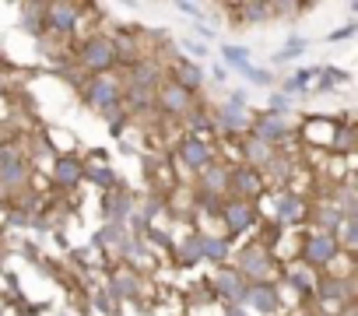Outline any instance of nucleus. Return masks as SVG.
Instances as JSON below:
<instances>
[{"label": "nucleus", "instance_id": "obj_20", "mask_svg": "<svg viewBox=\"0 0 358 316\" xmlns=\"http://www.w3.org/2000/svg\"><path fill=\"white\" fill-rule=\"evenodd\" d=\"M302 211H306V204H302L299 194L278 190V197H274V218H278V225H292V222H299Z\"/></svg>", "mask_w": 358, "mask_h": 316}, {"label": "nucleus", "instance_id": "obj_40", "mask_svg": "<svg viewBox=\"0 0 358 316\" xmlns=\"http://www.w3.org/2000/svg\"><path fill=\"white\" fill-rule=\"evenodd\" d=\"M292 102H295V99H288V95L274 92V95H271V109H267V113H274V116H285V113L292 109Z\"/></svg>", "mask_w": 358, "mask_h": 316}, {"label": "nucleus", "instance_id": "obj_26", "mask_svg": "<svg viewBox=\"0 0 358 316\" xmlns=\"http://www.w3.org/2000/svg\"><path fill=\"white\" fill-rule=\"evenodd\" d=\"M229 239H218V236H201V260H211L215 267H222L229 260Z\"/></svg>", "mask_w": 358, "mask_h": 316}, {"label": "nucleus", "instance_id": "obj_27", "mask_svg": "<svg viewBox=\"0 0 358 316\" xmlns=\"http://www.w3.org/2000/svg\"><path fill=\"white\" fill-rule=\"evenodd\" d=\"M334 239H337V246H341V253H344V257H355V250H358V215L344 218Z\"/></svg>", "mask_w": 358, "mask_h": 316}, {"label": "nucleus", "instance_id": "obj_4", "mask_svg": "<svg viewBox=\"0 0 358 316\" xmlns=\"http://www.w3.org/2000/svg\"><path fill=\"white\" fill-rule=\"evenodd\" d=\"M299 253H302V264L309 271H323V267H334V260L341 257V246L327 232H309V236H302Z\"/></svg>", "mask_w": 358, "mask_h": 316}, {"label": "nucleus", "instance_id": "obj_11", "mask_svg": "<svg viewBox=\"0 0 358 316\" xmlns=\"http://www.w3.org/2000/svg\"><path fill=\"white\" fill-rule=\"evenodd\" d=\"M288 134H292V123H288L285 116H274V113H260V116H253V123H250V137H257V141H264V144H271V148L285 144Z\"/></svg>", "mask_w": 358, "mask_h": 316}, {"label": "nucleus", "instance_id": "obj_31", "mask_svg": "<svg viewBox=\"0 0 358 316\" xmlns=\"http://www.w3.org/2000/svg\"><path fill=\"white\" fill-rule=\"evenodd\" d=\"M351 148H355V127H351V123H341V127H334L330 151H337V155H351Z\"/></svg>", "mask_w": 358, "mask_h": 316}, {"label": "nucleus", "instance_id": "obj_32", "mask_svg": "<svg viewBox=\"0 0 358 316\" xmlns=\"http://www.w3.org/2000/svg\"><path fill=\"white\" fill-rule=\"evenodd\" d=\"M123 239H127V232H123V225H106L99 236H95V246L92 250H99V246H109V250H120L123 246Z\"/></svg>", "mask_w": 358, "mask_h": 316}, {"label": "nucleus", "instance_id": "obj_8", "mask_svg": "<svg viewBox=\"0 0 358 316\" xmlns=\"http://www.w3.org/2000/svg\"><path fill=\"white\" fill-rule=\"evenodd\" d=\"M78 22H81V8L78 4H43V29L46 32H57V36H71L78 32Z\"/></svg>", "mask_w": 358, "mask_h": 316}, {"label": "nucleus", "instance_id": "obj_17", "mask_svg": "<svg viewBox=\"0 0 358 316\" xmlns=\"http://www.w3.org/2000/svg\"><path fill=\"white\" fill-rule=\"evenodd\" d=\"M158 81H162V64L151 60V57L134 60L130 71H127V88H148V92H155Z\"/></svg>", "mask_w": 358, "mask_h": 316}, {"label": "nucleus", "instance_id": "obj_18", "mask_svg": "<svg viewBox=\"0 0 358 316\" xmlns=\"http://www.w3.org/2000/svg\"><path fill=\"white\" fill-rule=\"evenodd\" d=\"M102 215H106V225H123L130 215H134V197L127 190H106L102 197Z\"/></svg>", "mask_w": 358, "mask_h": 316}, {"label": "nucleus", "instance_id": "obj_29", "mask_svg": "<svg viewBox=\"0 0 358 316\" xmlns=\"http://www.w3.org/2000/svg\"><path fill=\"white\" fill-rule=\"evenodd\" d=\"M313 222H316V232H327V236H337V229H341V222H344V215L334 208V201L330 204H323L316 215H313Z\"/></svg>", "mask_w": 358, "mask_h": 316}, {"label": "nucleus", "instance_id": "obj_12", "mask_svg": "<svg viewBox=\"0 0 358 316\" xmlns=\"http://www.w3.org/2000/svg\"><path fill=\"white\" fill-rule=\"evenodd\" d=\"M211 292H215L218 299H225L229 306H239V299H243V292H246V281H243V274H239L236 267L222 264V267L215 271V278H211Z\"/></svg>", "mask_w": 358, "mask_h": 316}, {"label": "nucleus", "instance_id": "obj_36", "mask_svg": "<svg viewBox=\"0 0 358 316\" xmlns=\"http://www.w3.org/2000/svg\"><path fill=\"white\" fill-rule=\"evenodd\" d=\"M302 50H306V39H299V36H295V39H292V43H288V46H285V50L274 57V64H288V60H295Z\"/></svg>", "mask_w": 358, "mask_h": 316}, {"label": "nucleus", "instance_id": "obj_22", "mask_svg": "<svg viewBox=\"0 0 358 316\" xmlns=\"http://www.w3.org/2000/svg\"><path fill=\"white\" fill-rule=\"evenodd\" d=\"M169 81H176L179 88H187V92H197V88L204 85V71H201L197 64L183 60V57H176V64H172V78H169Z\"/></svg>", "mask_w": 358, "mask_h": 316}, {"label": "nucleus", "instance_id": "obj_3", "mask_svg": "<svg viewBox=\"0 0 358 316\" xmlns=\"http://www.w3.org/2000/svg\"><path fill=\"white\" fill-rule=\"evenodd\" d=\"M194 106H197V102H194V92L179 88L176 81L162 78V81L155 85V106H151V109H158L165 120H183Z\"/></svg>", "mask_w": 358, "mask_h": 316}, {"label": "nucleus", "instance_id": "obj_41", "mask_svg": "<svg viewBox=\"0 0 358 316\" xmlns=\"http://www.w3.org/2000/svg\"><path fill=\"white\" fill-rule=\"evenodd\" d=\"M183 53H187V57H208V46H204V43H190V39H187V43H183ZM187 57H183V60H187Z\"/></svg>", "mask_w": 358, "mask_h": 316}, {"label": "nucleus", "instance_id": "obj_47", "mask_svg": "<svg viewBox=\"0 0 358 316\" xmlns=\"http://www.w3.org/2000/svg\"><path fill=\"white\" fill-rule=\"evenodd\" d=\"M0 211H4V201H0Z\"/></svg>", "mask_w": 358, "mask_h": 316}, {"label": "nucleus", "instance_id": "obj_46", "mask_svg": "<svg viewBox=\"0 0 358 316\" xmlns=\"http://www.w3.org/2000/svg\"><path fill=\"white\" fill-rule=\"evenodd\" d=\"M351 32H355V25H348V29H341V32H334V36H330V39H348V36H351Z\"/></svg>", "mask_w": 358, "mask_h": 316}, {"label": "nucleus", "instance_id": "obj_37", "mask_svg": "<svg viewBox=\"0 0 358 316\" xmlns=\"http://www.w3.org/2000/svg\"><path fill=\"white\" fill-rule=\"evenodd\" d=\"M102 116H106V123H109L113 130H120V127H123V120H127V109H123V102H116V106L102 109Z\"/></svg>", "mask_w": 358, "mask_h": 316}, {"label": "nucleus", "instance_id": "obj_34", "mask_svg": "<svg viewBox=\"0 0 358 316\" xmlns=\"http://www.w3.org/2000/svg\"><path fill=\"white\" fill-rule=\"evenodd\" d=\"M313 74H316V71H295V74L278 88V92H281V95H288V99H295L299 92H306V88H309V78H313Z\"/></svg>", "mask_w": 358, "mask_h": 316}, {"label": "nucleus", "instance_id": "obj_9", "mask_svg": "<svg viewBox=\"0 0 358 316\" xmlns=\"http://www.w3.org/2000/svg\"><path fill=\"white\" fill-rule=\"evenodd\" d=\"M218 215H222L229 236H246V232L257 225V208H253L250 201H236V197H232V201H222Z\"/></svg>", "mask_w": 358, "mask_h": 316}, {"label": "nucleus", "instance_id": "obj_21", "mask_svg": "<svg viewBox=\"0 0 358 316\" xmlns=\"http://www.w3.org/2000/svg\"><path fill=\"white\" fill-rule=\"evenodd\" d=\"M316 292L327 302H351V274H337V278H316Z\"/></svg>", "mask_w": 358, "mask_h": 316}, {"label": "nucleus", "instance_id": "obj_6", "mask_svg": "<svg viewBox=\"0 0 358 316\" xmlns=\"http://www.w3.org/2000/svg\"><path fill=\"white\" fill-rule=\"evenodd\" d=\"M176 158L179 166H187L190 173H201L215 162V148L208 144V137H194V134H183L176 144Z\"/></svg>", "mask_w": 358, "mask_h": 316}, {"label": "nucleus", "instance_id": "obj_43", "mask_svg": "<svg viewBox=\"0 0 358 316\" xmlns=\"http://www.w3.org/2000/svg\"><path fill=\"white\" fill-rule=\"evenodd\" d=\"M176 11H179V15H190V18H197V15H201V8H197V4H176Z\"/></svg>", "mask_w": 358, "mask_h": 316}, {"label": "nucleus", "instance_id": "obj_45", "mask_svg": "<svg viewBox=\"0 0 358 316\" xmlns=\"http://www.w3.org/2000/svg\"><path fill=\"white\" fill-rule=\"evenodd\" d=\"M225 316H246L243 306H225Z\"/></svg>", "mask_w": 358, "mask_h": 316}, {"label": "nucleus", "instance_id": "obj_25", "mask_svg": "<svg viewBox=\"0 0 358 316\" xmlns=\"http://www.w3.org/2000/svg\"><path fill=\"white\" fill-rule=\"evenodd\" d=\"M109 285H113V292H116L120 299H134L137 288H141V274H137L134 267H120V271H113Z\"/></svg>", "mask_w": 358, "mask_h": 316}, {"label": "nucleus", "instance_id": "obj_1", "mask_svg": "<svg viewBox=\"0 0 358 316\" xmlns=\"http://www.w3.org/2000/svg\"><path fill=\"white\" fill-rule=\"evenodd\" d=\"M236 271L243 274L246 285H278L281 281V271H278V260L274 253L267 250V243H250L236 253Z\"/></svg>", "mask_w": 358, "mask_h": 316}, {"label": "nucleus", "instance_id": "obj_19", "mask_svg": "<svg viewBox=\"0 0 358 316\" xmlns=\"http://www.w3.org/2000/svg\"><path fill=\"white\" fill-rule=\"evenodd\" d=\"M81 173H85V180H92L95 187H102V190H113L116 187V173H113V166H109V158H102V155H95V158H81Z\"/></svg>", "mask_w": 358, "mask_h": 316}, {"label": "nucleus", "instance_id": "obj_2", "mask_svg": "<svg viewBox=\"0 0 358 316\" xmlns=\"http://www.w3.org/2000/svg\"><path fill=\"white\" fill-rule=\"evenodd\" d=\"M78 64H81V71H88L92 78H95V74H113V71L120 67L113 36H106V32L88 36V39L78 46Z\"/></svg>", "mask_w": 358, "mask_h": 316}, {"label": "nucleus", "instance_id": "obj_15", "mask_svg": "<svg viewBox=\"0 0 358 316\" xmlns=\"http://www.w3.org/2000/svg\"><path fill=\"white\" fill-rule=\"evenodd\" d=\"M50 176H53V183H57L60 190H78V183L85 180L81 158H78V155H60V158H53Z\"/></svg>", "mask_w": 358, "mask_h": 316}, {"label": "nucleus", "instance_id": "obj_10", "mask_svg": "<svg viewBox=\"0 0 358 316\" xmlns=\"http://www.w3.org/2000/svg\"><path fill=\"white\" fill-rule=\"evenodd\" d=\"M250 123H253V116H250L246 106L225 102V106H218V109L211 113V127L222 130V134H232V137H239V134L246 137V134H250Z\"/></svg>", "mask_w": 358, "mask_h": 316}, {"label": "nucleus", "instance_id": "obj_16", "mask_svg": "<svg viewBox=\"0 0 358 316\" xmlns=\"http://www.w3.org/2000/svg\"><path fill=\"white\" fill-rule=\"evenodd\" d=\"M239 151H243V162L239 166H250V169H267L271 162H274V155H278V148H271V144H264V141H257V137H239Z\"/></svg>", "mask_w": 358, "mask_h": 316}, {"label": "nucleus", "instance_id": "obj_39", "mask_svg": "<svg viewBox=\"0 0 358 316\" xmlns=\"http://www.w3.org/2000/svg\"><path fill=\"white\" fill-rule=\"evenodd\" d=\"M316 74L323 78V81H320V92H327L330 85H337V81H344V78H348V74H344V71H337V67H323V71H316Z\"/></svg>", "mask_w": 358, "mask_h": 316}, {"label": "nucleus", "instance_id": "obj_35", "mask_svg": "<svg viewBox=\"0 0 358 316\" xmlns=\"http://www.w3.org/2000/svg\"><path fill=\"white\" fill-rule=\"evenodd\" d=\"M222 53H225V64L229 67H236V71H246L250 67V50L246 46H225Z\"/></svg>", "mask_w": 358, "mask_h": 316}, {"label": "nucleus", "instance_id": "obj_42", "mask_svg": "<svg viewBox=\"0 0 358 316\" xmlns=\"http://www.w3.org/2000/svg\"><path fill=\"white\" fill-rule=\"evenodd\" d=\"M29 222H32L29 211H18V208H15V211L8 215V225H15V229H22V225H29Z\"/></svg>", "mask_w": 358, "mask_h": 316}, {"label": "nucleus", "instance_id": "obj_23", "mask_svg": "<svg viewBox=\"0 0 358 316\" xmlns=\"http://www.w3.org/2000/svg\"><path fill=\"white\" fill-rule=\"evenodd\" d=\"M281 278L292 285V288H299L302 295H313L316 292V271H309L302 260H295V264H288L285 271H281Z\"/></svg>", "mask_w": 358, "mask_h": 316}, {"label": "nucleus", "instance_id": "obj_33", "mask_svg": "<svg viewBox=\"0 0 358 316\" xmlns=\"http://www.w3.org/2000/svg\"><path fill=\"white\" fill-rule=\"evenodd\" d=\"M239 11V18L243 22H267V18H274V4H243V8H236Z\"/></svg>", "mask_w": 358, "mask_h": 316}, {"label": "nucleus", "instance_id": "obj_13", "mask_svg": "<svg viewBox=\"0 0 358 316\" xmlns=\"http://www.w3.org/2000/svg\"><path fill=\"white\" fill-rule=\"evenodd\" d=\"M229 162H211L208 169H201L197 176V187H201V197L204 201H222V194H229Z\"/></svg>", "mask_w": 358, "mask_h": 316}, {"label": "nucleus", "instance_id": "obj_28", "mask_svg": "<svg viewBox=\"0 0 358 316\" xmlns=\"http://www.w3.org/2000/svg\"><path fill=\"white\" fill-rule=\"evenodd\" d=\"M176 264H179V267H194V264H201V232L187 236L183 243L176 246Z\"/></svg>", "mask_w": 358, "mask_h": 316}, {"label": "nucleus", "instance_id": "obj_7", "mask_svg": "<svg viewBox=\"0 0 358 316\" xmlns=\"http://www.w3.org/2000/svg\"><path fill=\"white\" fill-rule=\"evenodd\" d=\"M229 194H236V201H260L264 194H267V183H264V176L257 173V169H250V166H232L229 169Z\"/></svg>", "mask_w": 358, "mask_h": 316}, {"label": "nucleus", "instance_id": "obj_30", "mask_svg": "<svg viewBox=\"0 0 358 316\" xmlns=\"http://www.w3.org/2000/svg\"><path fill=\"white\" fill-rule=\"evenodd\" d=\"M22 29L29 36H36V39L46 36V29H43V4H25L22 8Z\"/></svg>", "mask_w": 358, "mask_h": 316}, {"label": "nucleus", "instance_id": "obj_24", "mask_svg": "<svg viewBox=\"0 0 358 316\" xmlns=\"http://www.w3.org/2000/svg\"><path fill=\"white\" fill-rule=\"evenodd\" d=\"M29 173H32V166H29V158H22V162H11V166H0V190H22L25 183H29Z\"/></svg>", "mask_w": 358, "mask_h": 316}, {"label": "nucleus", "instance_id": "obj_14", "mask_svg": "<svg viewBox=\"0 0 358 316\" xmlns=\"http://www.w3.org/2000/svg\"><path fill=\"white\" fill-rule=\"evenodd\" d=\"M239 306H243V309H246V306H253L257 313H264V316H274V313L281 309L278 285H246V292H243Z\"/></svg>", "mask_w": 358, "mask_h": 316}, {"label": "nucleus", "instance_id": "obj_38", "mask_svg": "<svg viewBox=\"0 0 358 316\" xmlns=\"http://www.w3.org/2000/svg\"><path fill=\"white\" fill-rule=\"evenodd\" d=\"M239 74H243V78H250L253 85H264V88H267V85H274V78H271V71H260V67H253V64H250L246 71H239Z\"/></svg>", "mask_w": 358, "mask_h": 316}, {"label": "nucleus", "instance_id": "obj_5", "mask_svg": "<svg viewBox=\"0 0 358 316\" xmlns=\"http://www.w3.org/2000/svg\"><path fill=\"white\" fill-rule=\"evenodd\" d=\"M123 99V81L116 78V74H95V78H88L85 81V102L92 106V109H109V106H116Z\"/></svg>", "mask_w": 358, "mask_h": 316}, {"label": "nucleus", "instance_id": "obj_44", "mask_svg": "<svg viewBox=\"0 0 358 316\" xmlns=\"http://www.w3.org/2000/svg\"><path fill=\"white\" fill-rule=\"evenodd\" d=\"M95 302H99V309H102V313H106V309H109V313H116V309H113V295H99Z\"/></svg>", "mask_w": 358, "mask_h": 316}]
</instances>
